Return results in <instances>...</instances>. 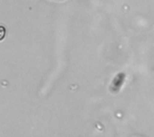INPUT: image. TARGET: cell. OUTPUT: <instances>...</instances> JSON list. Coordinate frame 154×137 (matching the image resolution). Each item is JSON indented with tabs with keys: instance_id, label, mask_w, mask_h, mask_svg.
<instances>
[{
	"instance_id": "obj_1",
	"label": "cell",
	"mask_w": 154,
	"mask_h": 137,
	"mask_svg": "<svg viewBox=\"0 0 154 137\" xmlns=\"http://www.w3.org/2000/svg\"><path fill=\"white\" fill-rule=\"evenodd\" d=\"M5 33H6L5 28L4 26H0V41H2L5 39Z\"/></svg>"
}]
</instances>
